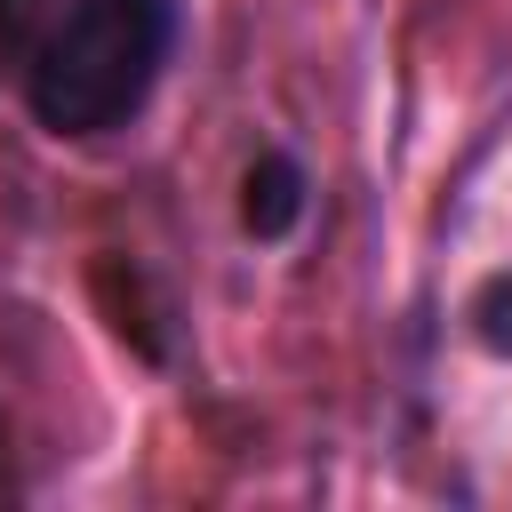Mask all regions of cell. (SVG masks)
<instances>
[{
	"label": "cell",
	"instance_id": "1",
	"mask_svg": "<svg viewBox=\"0 0 512 512\" xmlns=\"http://www.w3.org/2000/svg\"><path fill=\"white\" fill-rule=\"evenodd\" d=\"M184 40L176 0H0V80L56 144L128 128Z\"/></svg>",
	"mask_w": 512,
	"mask_h": 512
},
{
	"label": "cell",
	"instance_id": "2",
	"mask_svg": "<svg viewBox=\"0 0 512 512\" xmlns=\"http://www.w3.org/2000/svg\"><path fill=\"white\" fill-rule=\"evenodd\" d=\"M304 192H312L304 160L280 152V144H264V152L248 160V176H240V224H248L256 240H288V232L304 224Z\"/></svg>",
	"mask_w": 512,
	"mask_h": 512
},
{
	"label": "cell",
	"instance_id": "3",
	"mask_svg": "<svg viewBox=\"0 0 512 512\" xmlns=\"http://www.w3.org/2000/svg\"><path fill=\"white\" fill-rule=\"evenodd\" d=\"M464 320H472V336H480V352H496V360H512V272H488V280L472 288V304H464Z\"/></svg>",
	"mask_w": 512,
	"mask_h": 512
},
{
	"label": "cell",
	"instance_id": "4",
	"mask_svg": "<svg viewBox=\"0 0 512 512\" xmlns=\"http://www.w3.org/2000/svg\"><path fill=\"white\" fill-rule=\"evenodd\" d=\"M0 488H8V432H0Z\"/></svg>",
	"mask_w": 512,
	"mask_h": 512
}]
</instances>
